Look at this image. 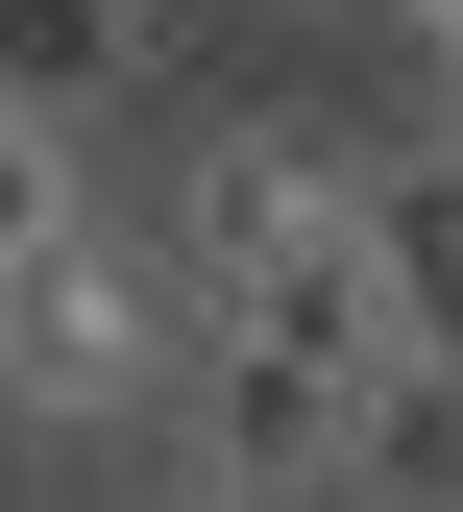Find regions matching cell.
<instances>
[{"label": "cell", "instance_id": "1", "mask_svg": "<svg viewBox=\"0 0 463 512\" xmlns=\"http://www.w3.org/2000/svg\"><path fill=\"white\" fill-rule=\"evenodd\" d=\"M171 269H195V317H269V342H317V366H390L366 147H317V122H195V171H171Z\"/></svg>", "mask_w": 463, "mask_h": 512}, {"label": "cell", "instance_id": "5", "mask_svg": "<svg viewBox=\"0 0 463 512\" xmlns=\"http://www.w3.org/2000/svg\"><path fill=\"white\" fill-rule=\"evenodd\" d=\"M74 196H98V171H74V122H49V98H0V244H49Z\"/></svg>", "mask_w": 463, "mask_h": 512}, {"label": "cell", "instance_id": "6", "mask_svg": "<svg viewBox=\"0 0 463 512\" xmlns=\"http://www.w3.org/2000/svg\"><path fill=\"white\" fill-rule=\"evenodd\" d=\"M147 512H269V488H220V464H171V488H147Z\"/></svg>", "mask_w": 463, "mask_h": 512}, {"label": "cell", "instance_id": "3", "mask_svg": "<svg viewBox=\"0 0 463 512\" xmlns=\"http://www.w3.org/2000/svg\"><path fill=\"white\" fill-rule=\"evenodd\" d=\"M366 269H390V342L463 366V122L439 147H366Z\"/></svg>", "mask_w": 463, "mask_h": 512}, {"label": "cell", "instance_id": "2", "mask_svg": "<svg viewBox=\"0 0 463 512\" xmlns=\"http://www.w3.org/2000/svg\"><path fill=\"white\" fill-rule=\"evenodd\" d=\"M171 391H195V269H171V220L74 196L49 244H0V415H25V439H147Z\"/></svg>", "mask_w": 463, "mask_h": 512}, {"label": "cell", "instance_id": "4", "mask_svg": "<svg viewBox=\"0 0 463 512\" xmlns=\"http://www.w3.org/2000/svg\"><path fill=\"white\" fill-rule=\"evenodd\" d=\"M122 49H147V0H0V98H122Z\"/></svg>", "mask_w": 463, "mask_h": 512}]
</instances>
